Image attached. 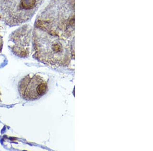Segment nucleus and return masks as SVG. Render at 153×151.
I'll list each match as a JSON object with an SVG mask.
<instances>
[{
    "mask_svg": "<svg viewBox=\"0 0 153 151\" xmlns=\"http://www.w3.org/2000/svg\"><path fill=\"white\" fill-rule=\"evenodd\" d=\"M75 0H51L36 17L34 27L75 40Z\"/></svg>",
    "mask_w": 153,
    "mask_h": 151,
    "instance_id": "obj_1",
    "label": "nucleus"
},
{
    "mask_svg": "<svg viewBox=\"0 0 153 151\" xmlns=\"http://www.w3.org/2000/svg\"><path fill=\"white\" fill-rule=\"evenodd\" d=\"M75 40H68L33 27V57L48 66L59 67L70 64L74 58Z\"/></svg>",
    "mask_w": 153,
    "mask_h": 151,
    "instance_id": "obj_2",
    "label": "nucleus"
},
{
    "mask_svg": "<svg viewBox=\"0 0 153 151\" xmlns=\"http://www.w3.org/2000/svg\"><path fill=\"white\" fill-rule=\"evenodd\" d=\"M46 0H0V21L9 27L25 24Z\"/></svg>",
    "mask_w": 153,
    "mask_h": 151,
    "instance_id": "obj_3",
    "label": "nucleus"
},
{
    "mask_svg": "<svg viewBox=\"0 0 153 151\" xmlns=\"http://www.w3.org/2000/svg\"><path fill=\"white\" fill-rule=\"evenodd\" d=\"M33 28L29 24H24L10 35L9 49L17 57L27 58L32 53Z\"/></svg>",
    "mask_w": 153,
    "mask_h": 151,
    "instance_id": "obj_4",
    "label": "nucleus"
},
{
    "mask_svg": "<svg viewBox=\"0 0 153 151\" xmlns=\"http://www.w3.org/2000/svg\"><path fill=\"white\" fill-rule=\"evenodd\" d=\"M47 89V82L37 74L26 75L18 84L20 96L26 101L37 100L46 94Z\"/></svg>",
    "mask_w": 153,
    "mask_h": 151,
    "instance_id": "obj_5",
    "label": "nucleus"
},
{
    "mask_svg": "<svg viewBox=\"0 0 153 151\" xmlns=\"http://www.w3.org/2000/svg\"><path fill=\"white\" fill-rule=\"evenodd\" d=\"M1 22V21H0ZM3 39L2 36V26L0 23V53L2 52L3 47Z\"/></svg>",
    "mask_w": 153,
    "mask_h": 151,
    "instance_id": "obj_6",
    "label": "nucleus"
},
{
    "mask_svg": "<svg viewBox=\"0 0 153 151\" xmlns=\"http://www.w3.org/2000/svg\"><path fill=\"white\" fill-rule=\"evenodd\" d=\"M1 91H0V102L1 101Z\"/></svg>",
    "mask_w": 153,
    "mask_h": 151,
    "instance_id": "obj_7",
    "label": "nucleus"
}]
</instances>
